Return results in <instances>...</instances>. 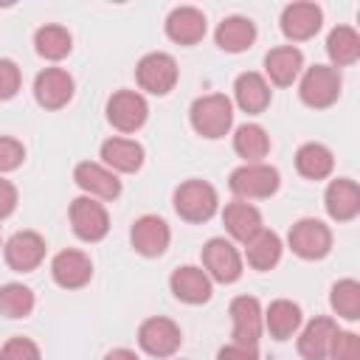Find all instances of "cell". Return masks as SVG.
<instances>
[{"instance_id": "1", "label": "cell", "mask_w": 360, "mask_h": 360, "mask_svg": "<svg viewBox=\"0 0 360 360\" xmlns=\"http://www.w3.org/2000/svg\"><path fill=\"white\" fill-rule=\"evenodd\" d=\"M188 118H191V127L197 135L217 141V138L228 135V129L233 124V104L222 93H208V96L194 98Z\"/></svg>"}, {"instance_id": "2", "label": "cell", "mask_w": 360, "mask_h": 360, "mask_svg": "<svg viewBox=\"0 0 360 360\" xmlns=\"http://www.w3.org/2000/svg\"><path fill=\"white\" fill-rule=\"evenodd\" d=\"M219 208L217 188L205 180H186L174 188V211L186 222H208Z\"/></svg>"}, {"instance_id": "3", "label": "cell", "mask_w": 360, "mask_h": 360, "mask_svg": "<svg viewBox=\"0 0 360 360\" xmlns=\"http://www.w3.org/2000/svg\"><path fill=\"white\" fill-rule=\"evenodd\" d=\"M278 169L276 166H267V163H245L239 169L231 172L228 177V186L236 197L242 200H264V197H273L278 191Z\"/></svg>"}, {"instance_id": "4", "label": "cell", "mask_w": 360, "mask_h": 360, "mask_svg": "<svg viewBox=\"0 0 360 360\" xmlns=\"http://www.w3.org/2000/svg\"><path fill=\"white\" fill-rule=\"evenodd\" d=\"M340 70L332 68V65H312L307 68V73L301 76V84H298V96L307 107L312 110H323V107H332L340 96Z\"/></svg>"}, {"instance_id": "5", "label": "cell", "mask_w": 360, "mask_h": 360, "mask_svg": "<svg viewBox=\"0 0 360 360\" xmlns=\"http://www.w3.org/2000/svg\"><path fill=\"white\" fill-rule=\"evenodd\" d=\"M287 245H290V250L295 256H301L307 262H315V259H323L332 250V231L321 219L307 217V219H298L290 228Z\"/></svg>"}, {"instance_id": "6", "label": "cell", "mask_w": 360, "mask_h": 360, "mask_svg": "<svg viewBox=\"0 0 360 360\" xmlns=\"http://www.w3.org/2000/svg\"><path fill=\"white\" fill-rule=\"evenodd\" d=\"M177 76H180V70H177L174 56H169L163 51L146 53L135 68V79H138L141 90H146L152 96H166L169 90H174Z\"/></svg>"}, {"instance_id": "7", "label": "cell", "mask_w": 360, "mask_h": 360, "mask_svg": "<svg viewBox=\"0 0 360 360\" xmlns=\"http://www.w3.org/2000/svg\"><path fill=\"white\" fill-rule=\"evenodd\" d=\"M183 343V332L172 318L155 315L138 326V346L152 357H172Z\"/></svg>"}, {"instance_id": "8", "label": "cell", "mask_w": 360, "mask_h": 360, "mask_svg": "<svg viewBox=\"0 0 360 360\" xmlns=\"http://www.w3.org/2000/svg\"><path fill=\"white\" fill-rule=\"evenodd\" d=\"M202 267H205L208 278H214L219 284H233L242 276V256L228 239L214 236L202 245Z\"/></svg>"}, {"instance_id": "9", "label": "cell", "mask_w": 360, "mask_h": 360, "mask_svg": "<svg viewBox=\"0 0 360 360\" xmlns=\"http://www.w3.org/2000/svg\"><path fill=\"white\" fill-rule=\"evenodd\" d=\"M146 115H149V104L135 90H118L107 101V121L118 132H138L146 124Z\"/></svg>"}, {"instance_id": "10", "label": "cell", "mask_w": 360, "mask_h": 360, "mask_svg": "<svg viewBox=\"0 0 360 360\" xmlns=\"http://www.w3.org/2000/svg\"><path fill=\"white\" fill-rule=\"evenodd\" d=\"M70 225L73 233L84 242H98L110 231V214L107 208L93 197H76L70 202Z\"/></svg>"}, {"instance_id": "11", "label": "cell", "mask_w": 360, "mask_h": 360, "mask_svg": "<svg viewBox=\"0 0 360 360\" xmlns=\"http://www.w3.org/2000/svg\"><path fill=\"white\" fill-rule=\"evenodd\" d=\"M3 253H6V264H8L11 270H17V273H31V270H37V267L42 264V259H45V239H42L37 231H17V233L6 242Z\"/></svg>"}, {"instance_id": "12", "label": "cell", "mask_w": 360, "mask_h": 360, "mask_svg": "<svg viewBox=\"0 0 360 360\" xmlns=\"http://www.w3.org/2000/svg\"><path fill=\"white\" fill-rule=\"evenodd\" d=\"M34 98L45 110H62L73 98V79L62 68H45L34 79Z\"/></svg>"}, {"instance_id": "13", "label": "cell", "mask_w": 360, "mask_h": 360, "mask_svg": "<svg viewBox=\"0 0 360 360\" xmlns=\"http://www.w3.org/2000/svg\"><path fill=\"white\" fill-rule=\"evenodd\" d=\"M231 321H233V343L256 346L262 338V307L253 295H236L231 301Z\"/></svg>"}, {"instance_id": "14", "label": "cell", "mask_w": 360, "mask_h": 360, "mask_svg": "<svg viewBox=\"0 0 360 360\" xmlns=\"http://www.w3.org/2000/svg\"><path fill=\"white\" fill-rule=\"evenodd\" d=\"M51 276H53V281H56L59 287H65V290H79V287H84V284L93 278V262H90L87 253L68 248V250H59V253L53 256V262H51Z\"/></svg>"}, {"instance_id": "15", "label": "cell", "mask_w": 360, "mask_h": 360, "mask_svg": "<svg viewBox=\"0 0 360 360\" xmlns=\"http://www.w3.org/2000/svg\"><path fill=\"white\" fill-rule=\"evenodd\" d=\"M129 239H132V248L141 253V256H160L166 253L169 248V239H172V231L169 225L155 217V214H143L132 222V231H129Z\"/></svg>"}, {"instance_id": "16", "label": "cell", "mask_w": 360, "mask_h": 360, "mask_svg": "<svg viewBox=\"0 0 360 360\" xmlns=\"http://www.w3.org/2000/svg\"><path fill=\"white\" fill-rule=\"evenodd\" d=\"M321 22H323V14L315 3H290L281 11V34L290 42L312 39L321 31Z\"/></svg>"}, {"instance_id": "17", "label": "cell", "mask_w": 360, "mask_h": 360, "mask_svg": "<svg viewBox=\"0 0 360 360\" xmlns=\"http://www.w3.org/2000/svg\"><path fill=\"white\" fill-rule=\"evenodd\" d=\"M73 180L82 191H87V197H98V200H115L121 194V180L115 177V172H110L101 163L84 160L73 169Z\"/></svg>"}, {"instance_id": "18", "label": "cell", "mask_w": 360, "mask_h": 360, "mask_svg": "<svg viewBox=\"0 0 360 360\" xmlns=\"http://www.w3.org/2000/svg\"><path fill=\"white\" fill-rule=\"evenodd\" d=\"M323 205H326V214L335 219V222H349L360 214V188L354 180L349 177H338L326 186V194H323Z\"/></svg>"}, {"instance_id": "19", "label": "cell", "mask_w": 360, "mask_h": 360, "mask_svg": "<svg viewBox=\"0 0 360 360\" xmlns=\"http://www.w3.org/2000/svg\"><path fill=\"white\" fill-rule=\"evenodd\" d=\"M169 287L174 298L183 304H205L211 298V278L202 267H194V264L177 267L169 278Z\"/></svg>"}, {"instance_id": "20", "label": "cell", "mask_w": 360, "mask_h": 360, "mask_svg": "<svg viewBox=\"0 0 360 360\" xmlns=\"http://www.w3.org/2000/svg\"><path fill=\"white\" fill-rule=\"evenodd\" d=\"M335 335H338V323L332 318H326V315L312 318L304 326V332L298 335V354L304 360H326Z\"/></svg>"}, {"instance_id": "21", "label": "cell", "mask_w": 360, "mask_h": 360, "mask_svg": "<svg viewBox=\"0 0 360 360\" xmlns=\"http://www.w3.org/2000/svg\"><path fill=\"white\" fill-rule=\"evenodd\" d=\"M166 34L177 45H197L205 37V14L194 6H177L166 17Z\"/></svg>"}, {"instance_id": "22", "label": "cell", "mask_w": 360, "mask_h": 360, "mask_svg": "<svg viewBox=\"0 0 360 360\" xmlns=\"http://www.w3.org/2000/svg\"><path fill=\"white\" fill-rule=\"evenodd\" d=\"M304 68V53L295 48V45H278V48H270L267 56H264V73L270 76L273 84L278 87H287L298 79Z\"/></svg>"}, {"instance_id": "23", "label": "cell", "mask_w": 360, "mask_h": 360, "mask_svg": "<svg viewBox=\"0 0 360 360\" xmlns=\"http://www.w3.org/2000/svg\"><path fill=\"white\" fill-rule=\"evenodd\" d=\"M101 160L110 172L132 174L143 166V146L132 138H107L101 143Z\"/></svg>"}, {"instance_id": "24", "label": "cell", "mask_w": 360, "mask_h": 360, "mask_svg": "<svg viewBox=\"0 0 360 360\" xmlns=\"http://www.w3.org/2000/svg\"><path fill=\"white\" fill-rule=\"evenodd\" d=\"M270 84L262 73L256 70H248V73H239L236 82H233V98L236 104L245 110V112H264L267 104H270Z\"/></svg>"}, {"instance_id": "25", "label": "cell", "mask_w": 360, "mask_h": 360, "mask_svg": "<svg viewBox=\"0 0 360 360\" xmlns=\"http://www.w3.org/2000/svg\"><path fill=\"white\" fill-rule=\"evenodd\" d=\"M222 222H225V231L236 239V242H250L259 231H262V214L256 205L245 202V200H236V202H228L225 211H222Z\"/></svg>"}, {"instance_id": "26", "label": "cell", "mask_w": 360, "mask_h": 360, "mask_svg": "<svg viewBox=\"0 0 360 360\" xmlns=\"http://www.w3.org/2000/svg\"><path fill=\"white\" fill-rule=\"evenodd\" d=\"M214 39H217V45H219L222 51H228V53H242V51H248V48L256 42V25H253V20H248V17L233 14V17H225V20L217 25Z\"/></svg>"}, {"instance_id": "27", "label": "cell", "mask_w": 360, "mask_h": 360, "mask_svg": "<svg viewBox=\"0 0 360 360\" xmlns=\"http://www.w3.org/2000/svg\"><path fill=\"white\" fill-rule=\"evenodd\" d=\"M262 321H264L267 332L276 340H287L301 326V307L295 301H290V298H276L267 307V312H262Z\"/></svg>"}, {"instance_id": "28", "label": "cell", "mask_w": 360, "mask_h": 360, "mask_svg": "<svg viewBox=\"0 0 360 360\" xmlns=\"http://www.w3.org/2000/svg\"><path fill=\"white\" fill-rule=\"evenodd\" d=\"M295 169H298V174L307 177V180H323V177L332 174L335 158H332L329 146L309 141V143L298 146V152H295Z\"/></svg>"}, {"instance_id": "29", "label": "cell", "mask_w": 360, "mask_h": 360, "mask_svg": "<svg viewBox=\"0 0 360 360\" xmlns=\"http://www.w3.org/2000/svg\"><path fill=\"white\" fill-rule=\"evenodd\" d=\"M281 250H284V245H281L278 233L264 231V228L250 242H245V259H248V264L253 270H270V267H276L278 259H281Z\"/></svg>"}, {"instance_id": "30", "label": "cell", "mask_w": 360, "mask_h": 360, "mask_svg": "<svg viewBox=\"0 0 360 360\" xmlns=\"http://www.w3.org/2000/svg\"><path fill=\"white\" fill-rule=\"evenodd\" d=\"M326 53L332 68H346L360 59V37L352 25H335L326 37Z\"/></svg>"}, {"instance_id": "31", "label": "cell", "mask_w": 360, "mask_h": 360, "mask_svg": "<svg viewBox=\"0 0 360 360\" xmlns=\"http://www.w3.org/2000/svg\"><path fill=\"white\" fill-rule=\"evenodd\" d=\"M233 152L245 158V163H262V158L270 152V135L259 124H242L233 132Z\"/></svg>"}, {"instance_id": "32", "label": "cell", "mask_w": 360, "mask_h": 360, "mask_svg": "<svg viewBox=\"0 0 360 360\" xmlns=\"http://www.w3.org/2000/svg\"><path fill=\"white\" fill-rule=\"evenodd\" d=\"M34 45H37L39 56H45L51 62H59V59H65L70 53L73 39H70V31L62 28V25H42L34 34Z\"/></svg>"}, {"instance_id": "33", "label": "cell", "mask_w": 360, "mask_h": 360, "mask_svg": "<svg viewBox=\"0 0 360 360\" xmlns=\"http://www.w3.org/2000/svg\"><path fill=\"white\" fill-rule=\"evenodd\" d=\"M329 304L332 309L346 318V321H357L360 318V284L354 278H340L332 284L329 292Z\"/></svg>"}, {"instance_id": "34", "label": "cell", "mask_w": 360, "mask_h": 360, "mask_svg": "<svg viewBox=\"0 0 360 360\" xmlns=\"http://www.w3.org/2000/svg\"><path fill=\"white\" fill-rule=\"evenodd\" d=\"M34 304H37L34 301V292L25 284L11 281V284H3L0 287V312L6 318H25V315H31Z\"/></svg>"}, {"instance_id": "35", "label": "cell", "mask_w": 360, "mask_h": 360, "mask_svg": "<svg viewBox=\"0 0 360 360\" xmlns=\"http://www.w3.org/2000/svg\"><path fill=\"white\" fill-rule=\"evenodd\" d=\"M329 360H360V338L354 332H340L332 338Z\"/></svg>"}, {"instance_id": "36", "label": "cell", "mask_w": 360, "mask_h": 360, "mask_svg": "<svg viewBox=\"0 0 360 360\" xmlns=\"http://www.w3.org/2000/svg\"><path fill=\"white\" fill-rule=\"evenodd\" d=\"M0 360H42L39 346L28 338H8L0 349Z\"/></svg>"}, {"instance_id": "37", "label": "cell", "mask_w": 360, "mask_h": 360, "mask_svg": "<svg viewBox=\"0 0 360 360\" xmlns=\"http://www.w3.org/2000/svg\"><path fill=\"white\" fill-rule=\"evenodd\" d=\"M22 160H25V146L17 138L0 135V174L3 172H14Z\"/></svg>"}, {"instance_id": "38", "label": "cell", "mask_w": 360, "mask_h": 360, "mask_svg": "<svg viewBox=\"0 0 360 360\" xmlns=\"http://www.w3.org/2000/svg\"><path fill=\"white\" fill-rule=\"evenodd\" d=\"M20 82H22L20 68L11 59H0V101L14 98L20 90Z\"/></svg>"}, {"instance_id": "39", "label": "cell", "mask_w": 360, "mask_h": 360, "mask_svg": "<svg viewBox=\"0 0 360 360\" xmlns=\"http://www.w3.org/2000/svg\"><path fill=\"white\" fill-rule=\"evenodd\" d=\"M217 360H259L256 346H242V343H228L217 352Z\"/></svg>"}, {"instance_id": "40", "label": "cell", "mask_w": 360, "mask_h": 360, "mask_svg": "<svg viewBox=\"0 0 360 360\" xmlns=\"http://www.w3.org/2000/svg\"><path fill=\"white\" fill-rule=\"evenodd\" d=\"M17 208V186L0 177V219H6Z\"/></svg>"}, {"instance_id": "41", "label": "cell", "mask_w": 360, "mask_h": 360, "mask_svg": "<svg viewBox=\"0 0 360 360\" xmlns=\"http://www.w3.org/2000/svg\"><path fill=\"white\" fill-rule=\"evenodd\" d=\"M104 360H138V354L132 349H112L104 354Z\"/></svg>"}]
</instances>
